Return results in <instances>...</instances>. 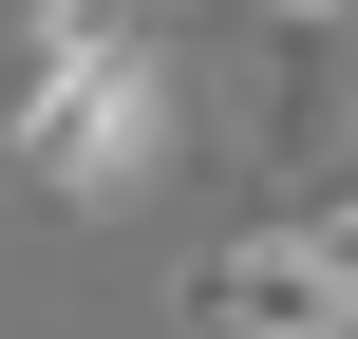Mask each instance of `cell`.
<instances>
[{"mask_svg": "<svg viewBox=\"0 0 358 339\" xmlns=\"http://www.w3.org/2000/svg\"><path fill=\"white\" fill-rule=\"evenodd\" d=\"M264 38V170H321L358 132V0H227Z\"/></svg>", "mask_w": 358, "mask_h": 339, "instance_id": "cell-2", "label": "cell"}, {"mask_svg": "<svg viewBox=\"0 0 358 339\" xmlns=\"http://www.w3.org/2000/svg\"><path fill=\"white\" fill-rule=\"evenodd\" d=\"M302 339H358V321H302Z\"/></svg>", "mask_w": 358, "mask_h": 339, "instance_id": "cell-4", "label": "cell"}, {"mask_svg": "<svg viewBox=\"0 0 358 339\" xmlns=\"http://www.w3.org/2000/svg\"><path fill=\"white\" fill-rule=\"evenodd\" d=\"M189 151V75L132 0H19V75H0V170L57 208H132Z\"/></svg>", "mask_w": 358, "mask_h": 339, "instance_id": "cell-1", "label": "cell"}, {"mask_svg": "<svg viewBox=\"0 0 358 339\" xmlns=\"http://www.w3.org/2000/svg\"><path fill=\"white\" fill-rule=\"evenodd\" d=\"M283 226L321 245V283H340V302H358V189H321V208H283Z\"/></svg>", "mask_w": 358, "mask_h": 339, "instance_id": "cell-3", "label": "cell"}]
</instances>
